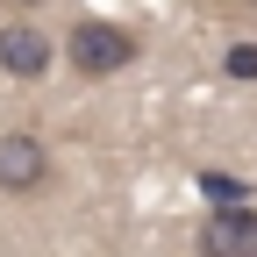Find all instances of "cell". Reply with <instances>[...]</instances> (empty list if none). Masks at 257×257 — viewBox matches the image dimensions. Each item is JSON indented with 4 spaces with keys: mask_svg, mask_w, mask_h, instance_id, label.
Segmentation results:
<instances>
[{
    "mask_svg": "<svg viewBox=\"0 0 257 257\" xmlns=\"http://www.w3.org/2000/svg\"><path fill=\"white\" fill-rule=\"evenodd\" d=\"M64 57H72L79 79H114V72H128V64L143 57V36L121 29V22L86 15V22H72V36H64Z\"/></svg>",
    "mask_w": 257,
    "mask_h": 257,
    "instance_id": "1",
    "label": "cell"
},
{
    "mask_svg": "<svg viewBox=\"0 0 257 257\" xmlns=\"http://www.w3.org/2000/svg\"><path fill=\"white\" fill-rule=\"evenodd\" d=\"M50 64H57V43H50L29 15H8V22H0V72H8V79L36 86Z\"/></svg>",
    "mask_w": 257,
    "mask_h": 257,
    "instance_id": "2",
    "label": "cell"
},
{
    "mask_svg": "<svg viewBox=\"0 0 257 257\" xmlns=\"http://www.w3.org/2000/svg\"><path fill=\"white\" fill-rule=\"evenodd\" d=\"M50 186V150L36 128H0V193H43Z\"/></svg>",
    "mask_w": 257,
    "mask_h": 257,
    "instance_id": "3",
    "label": "cell"
},
{
    "mask_svg": "<svg viewBox=\"0 0 257 257\" xmlns=\"http://www.w3.org/2000/svg\"><path fill=\"white\" fill-rule=\"evenodd\" d=\"M193 243L200 257H257V207H207Z\"/></svg>",
    "mask_w": 257,
    "mask_h": 257,
    "instance_id": "4",
    "label": "cell"
},
{
    "mask_svg": "<svg viewBox=\"0 0 257 257\" xmlns=\"http://www.w3.org/2000/svg\"><path fill=\"white\" fill-rule=\"evenodd\" d=\"M193 186H200L207 207H250V179H243V172H214V165H207Z\"/></svg>",
    "mask_w": 257,
    "mask_h": 257,
    "instance_id": "5",
    "label": "cell"
},
{
    "mask_svg": "<svg viewBox=\"0 0 257 257\" xmlns=\"http://www.w3.org/2000/svg\"><path fill=\"white\" fill-rule=\"evenodd\" d=\"M221 72H229L236 86H257V43H229L221 50Z\"/></svg>",
    "mask_w": 257,
    "mask_h": 257,
    "instance_id": "6",
    "label": "cell"
},
{
    "mask_svg": "<svg viewBox=\"0 0 257 257\" xmlns=\"http://www.w3.org/2000/svg\"><path fill=\"white\" fill-rule=\"evenodd\" d=\"M0 8H8V15H36L43 0H0Z\"/></svg>",
    "mask_w": 257,
    "mask_h": 257,
    "instance_id": "7",
    "label": "cell"
},
{
    "mask_svg": "<svg viewBox=\"0 0 257 257\" xmlns=\"http://www.w3.org/2000/svg\"><path fill=\"white\" fill-rule=\"evenodd\" d=\"M229 8H250V0H229Z\"/></svg>",
    "mask_w": 257,
    "mask_h": 257,
    "instance_id": "8",
    "label": "cell"
}]
</instances>
